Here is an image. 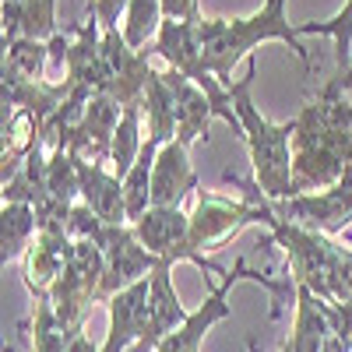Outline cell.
Listing matches in <instances>:
<instances>
[{
    "mask_svg": "<svg viewBox=\"0 0 352 352\" xmlns=\"http://www.w3.org/2000/svg\"><path fill=\"white\" fill-rule=\"evenodd\" d=\"M328 331H331V320H328L324 300H317L307 285H296V320H292V335L285 338L289 349L292 352H324Z\"/></svg>",
    "mask_w": 352,
    "mask_h": 352,
    "instance_id": "obj_21",
    "label": "cell"
},
{
    "mask_svg": "<svg viewBox=\"0 0 352 352\" xmlns=\"http://www.w3.org/2000/svg\"><path fill=\"white\" fill-rule=\"evenodd\" d=\"M102 232H106V222L88 208L85 201H78L74 208H71V219H67V236L71 240H102Z\"/></svg>",
    "mask_w": 352,
    "mask_h": 352,
    "instance_id": "obj_29",
    "label": "cell"
},
{
    "mask_svg": "<svg viewBox=\"0 0 352 352\" xmlns=\"http://www.w3.org/2000/svg\"><path fill=\"white\" fill-rule=\"evenodd\" d=\"M349 88H352V64H349V71H345V74L331 78V81L324 85V92H320V96H328V99H338V96H345V92H349Z\"/></svg>",
    "mask_w": 352,
    "mask_h": 352,
    "instance_id": "obj_33",
    "label": "cell"
},
{
    "mask_svg": "<svg viewBox=\"0 0 352 352\" xmlns=\"http://www.w3.org/2000/svg\"><path fill=\"white\" fill-rule=\"evenodd\" d=\"M352 173V102L307 99L292 120V194H317Z\"/></svg>",
    "mask_w": 352,
    "mask_h": 352,
    "instance_id": "obj_1",
    "label": "cell"
},
{
    "mask_svg": "<svg viewBox=\"0 0 352 352\" xmlns=\"http://www.w3.org/2000/svg\"><path fill=\"white\" fill-rule=\"evenodd\" d=\"M247 352H257V338H254V335L247 338ZM278 352H292V349H289V342H285V345H282Z\"/></svg>",
    "mask_w": 352,
    "mask_h": 352,
    "instance_id": "obj_35",
    "label": "cell"
},
{
    "mask_svg": "<svg viewBox=\"0 0 352 352\" xmlns=\"http://www.w3.org/2000/svg\"><path fill=\"white\" fill-rule=\"evenodd\" d=\"M173 264L159 261V268L148 275V335H144L141 345H134L131 352H144V349H155L166 335H173L176 328L187 320V310L176 296V285H173Z\"/></svg>",
    "mask_w": 352,
    "mask_h": 352,
    "instance_id": "obj_15",
    "label": "cell"
},
{
    "mask_svg": "<svg viewBox=\"0 0 352 352\" xmlns=\"http://www.w3.org/2000/svg\"><path fill=\"white\" fill-rule=\"evenodd\" d=\"M46 64H50V43H32V39H14L4 43V71L25 81H46Z\"/></svg>",
    "mask_w": 352,
    "mask_h": 352,
    "instance_id": "obj_26",
    "label": "cell"
},
{
    "mask_svg": "<svg viewBox=\"0 0 352 352\" xmlns=\"http://www.w3.org/2000/svg\"><path fill=\"white\" fill-rule=\"evenodd\" d=\"M144 120H148V141H155L159 148L169 141H176V85L169 71H152L148 88H144Z\"/></svg>",
    "mask_w": 352,
    "mask_h": 352,
    "instance_id": "obj_22",
    "label": "cell"
},
{
    "mask_svg": "<svg viewBox=\"0 0 352 352\" xmlns=\"http://www.w3.org/2000/svg\"><path fill=\"white\" fill-rule=\"evenodd\" d=\"M155 159H159V144L155 141H144V148H141L134 169L124 176V201H127V222L131 226L152 212V173H155Z\"/></svg>",
    "mask_w": 352,
    "mask_h": 352,
    "instance_id": "obj_24",
    "label": "cell"
},
{
    "mask_svg": "<svg viewBox=\"0 0 352 352\" xmlns=\"http://www.w3.org/2000/svg\"><path fill=\"white\" fill-rule=\"evenodd\" d=\"M81 201L106 226H131L127 201H124V180L113 169L96 166V162H81Z\"/></svg>",
    "mask_w": 352,
    "mask_h": 352,
    "instance_id": "obj_19",
    "label": "cell"
},
{
    "mask_svg": "<svg viewBox=\"0 0 352 352\" xmlns=\"http://www.w3.org/2000/svg\"><path fill=\"white\" fill-rule=\"evenodd\" d=\"M36 236H39V219L32 204L4 201V208H0V264L8 268L18 257H25Z\"/></svg>",
    "mask_w": 352,
    "mask_h": 352,
    "instance_id": "obj_23",
    "label": "cell"
},
{
    "mask_svg": "<svg viewBox=\"0 0 352 352\" xmlns=\"http://www.w3.org/2000/svg\"><path fill=\"white\" fill-rule=\"evenodd\" d=\"M152 53L155 50H134L124 39V28H109L102 32V81H99V96L116 99L124 109L127 106H141L144 102V88L152 78Z\"/></svg>",
    "mask_w": 352,
    "mask_h": 352,
    "instance_id": "obj_7",
    "label": "cell"
},
{
    "mask_svg": "<svg viewBox=\"0 0 352 352\" xmlns=\"http://www.w3.org/2000/svg\"><path fill=\"white\" fill-rule=\"evenodd\" d=\"M300 36H324L335 43V60H338V74L349 71V50H352V0H345V8L328 18V21H300Z\"/></svg>",
    "mask_w": 352,
    "mask_h": 352,
    "instance_id": "obj_27",
    "label": "cell"
},
{
    "mask_svg": "<svg viewBox=\"0 0 352 352\" xmlns=\"http://www.w3.org/2000/svg\"><path fill=\"white\" fill-rule=\"evenodd\" d=\"M169 78L176 85V141L190 148L201 138H208V127L215 120V102L197 81L184 78L180 71H169Z\"/></svg>",
    "mask_w": 352,
    "mask_h": 352,
    "instance_id": "obj_17",
    "label": "cell"
},
{
    "mask_svg": "<svg viewBox=\"0 0 352 352\" xmlns=\"http://www.w3.org/2000/svg\"><path fill=\"white\" fill-rule=\"evenodd\" d=\"M43 141V127L32 109H11L4 113V148H0V184L11 180L18 166L32 155Z\"/></svg>",
    "mask_w": 352,
    "mask_h": 352,
    "instance_id": "obj_20",
    "label": "cell"
},
{
    "mask_svg": "<svg viewBox=\"0 0 352 352\" xmlns=\"http://www.w3.org/2000/svg\"><path fill=\"white\" fill-rule=\"evenodd\" d=\"M152 50L169 64V71H180L184 78H190V81H197V85H201L204 78H212L208 71H204L201 21H176V18H166Z\"/></svg>",
    "mask_w": 352,
    "mask_h": 352,
    "instance_id": "obj_13",
    "label": "cell"
},
{
    "mask_svg": "<svg viewBox=\"0 0 352 352\" xmlns=\"http://www.w3.org/2000/svg\"><path fill=\"white\" fill-rule=\"evenodd\" d=\"M190 190H197L190 148L180 141L162 144L155 159V173H152V208H180Z\"/></svg>",
    "mask_w": 352,
    "mask_h": 352,
    "instance_id": "obj_14",
    "label": "cell"
},
{
    "mask_svg": "<svg viewBox=\"0 0 352 352\" xmlns=\"http://www.w3.org/2000/svg\"><path fill=\"white\" fill-rule=\"evenodd\" d=\"M268 229H272V240L285 250L289 257V275L296 285H307L317 300L331 303V268H335V254H338V243L324 232H314V229H303V226H292L285 219H278L272 212L268 219Z\"/></svg>",
    "mask_w": 352,
    "mask_h": 352,
    "instance_id": "obj_5",
    "label": "cell"
},
{
    "mask_svg": "<svg viewBox=\"0 0 352 352\" xmlns=\"http://www.w3.org/2000/svg\"><path fill=\"white\" fill-rule=\"evenodd\" d=\"M0 21H4V43H50L60 36L56 32V0H4Z\"/></svg>",
    "mask_w": 352,
    "mask_h": 352,
    "instance_id": "obj_18",
    "label": "cell"
},
{
    "mask_svg": "<svg viewBox=\"0 0 352 352\" xmlns=\"http://www.w3.org/2000/svg\"><path fill=\"white\" fill-rule=\"evenodd\" d=\"M141 116H144L141 106H127L124 116H120V127H116V138H113L109 166H113V173L120 176V180L134 169V162H138V155L144 148V141H141Z\"/></svg>",
    "mask_w": 352,
    "mask_h": 352,
    "instance_id": "obj_25",
    "label": "cell"
},
{
    "mask_svg": "<svg viewBox=\"0 0 352 352\" xmlns=\"http://www.w3.org/2000/svg\"><path fill=\"white\" fill-rule=\"evenodd\" d=\"M109 307V331L102 352H131L148 335V278L116 292L106 303Z\"/></svg>",
    "mask_w": 352,
    "mask_h": 352,
    "instance_id": "obj_11",
    "label": "cell"
},
{
    "mask_svg": "<svg viewBox=\"0 0 352 352\" xmlns=\"http://www.w3.org/2000/svg\"><path fill=\"white\" fill-rule=\"evenodd\" d=\"M134 232L141 247L155 254L159 261H190L204 275H226L222 264L215 261H201L194 250H190V215H184L180 208H152L144 219L134 222Z\"/></svg>",
    "mask_w": 352,
    "mask_h": 352,
    "instance_id": "obj_10",
    "label": "cell"
},
{
    "mask_svg": "<svg viewBox=\"0 0 352 352\" xmlns=\"http://www.w3.org/2000/svg\"><path fill=\"white\" fill-rule=\"evenodd\" d=\"M67 254H71V236H46V232H39L36 243L28 247L25 264H21V282L28 289V296H32V303L50 300L56 278L67 268Z\"/></svg>",
    "mask_w": 352,
    "mask_h": 352,
    "instance_id": "obj_16",
    "label": "cell"
},
{
    "mask_svg": "<svg viewBox=\"0 0 352 352\" xmlns=\"http://www.w3.org/2000/svg\"><path fill=\"white\" fill-rule=\"evenodd\" d=\"M67 352H102V349H99L92 338H88V335L81 331V335H74V338L67 342Z\"/></svg>",
    "mask_w": 352,
    "mask_h": 352,
    "instance_id": "obj_34",
    "label": "cell"
},
{
    "mask_svg": "<svg viewBox=\"0 0 352 352\" xmlns=\"http://www.w3.org/2000/svg\"><path fill=\"white\" fill-rule=\"evenodd\" d=\"M162 14L176 21H204L201 18V0H162Z\"/></svg>",
    "mask_w": 352,
    "mask_h": 352,
    "instance_id": "obj_32",
    "label": "cell"
},
{
    "mask_svg": "<svg viewBox=\"0 0 352 352\" xmlns=\"http://www.w3.org/2000/svg\"><path fill=\"white\" fill-rule=\"evenodd\" d=\"M272 212L292 226H303L314 232H324V236H335V232L352 226V173H345L342 180L328 190L317 194H292L285 201H272Z\"/></svg>",
    "mask_w": 352,
    "mask_h": 352,
    "instance_id": "obj_8",
    "label": "cell"
},
{
    "mask_svg": "<svg viewBox=\"0 0 352 352\" xmlns=\"http://www.w3.org/2000/svg\"><path fill=\"white\" fill-rule=\"evenodd\" d=\"M120 116H124V106L109 99V96H92L85 109V120L71 141V152L81 159V162H109V152H113V138H116V127H120Z\"/></svg>",
    "mask_w": 352,
    "mask_h": 352,
    "instance_id": "obj_12",
    "label": "cell"
},
{
    "mask_svg": "<svg viewBox=\"0 0 352 352\" xmlns=\"http://www.w3.org/2000/svg\"><path fill=\"white\" fill-rule=\"evenodd\" d=\"M201 43H204V71L215 74L226 88L232 85V67L243 56H254L261 43H289V50L310 71V53L300 43V25L285 18V0H264L247 18H204Z\"/></svg>",
    "mask_w": 352,
    "mask_h": 352,
    "instance_id": "obj_2",
    "label": "cell"
},
{
    "mask_svg": "<svg viewBox=\"0 0 352 352\" xmlns=\"http://www.w3.org/2000/svg\"><path fill=\"white\" fill-rule=\"evenodd\" d=\"M240 278H250V282H261L264 289L272 292V296H285L289 292V282H275V278H264L261 272H250L243 261H236L232 264V272H226L222 275V282L219 285H212V292L204 296V303L194 310V314H187V320L180 328H176L173 335H166L159 345H155V352H201V342L208 338V331L219 324V320H229L232 317V303H229V292H232V285H236Z\"/></svg>",
    "mask_w": 352,
    "mask_h": 352,
    "instance_id": "obj_6",
    "label": "cell"
},
{
    "mask_svg": "<svg viewBox=\"0 0 352 352\" xmlns=\"http://www.w3.org/2000/svg\"><path fill=\"white\" fill-rule=\"evenodd\" d=\"M131 0H88V11H92L102 25V32H109V28H120V18L127 14Z\"/></svg>",
    "mask_w": 352,
    "mask_h": 352,
    "instance_id": "obj_31",
    "label": "cell"
},
{
    "mask_svg": "<svg viewBox=\"0 0 352 352\" xmlns=\"http://www.w3.org/2000/svg\"><path fill=\"white\" fill-rule=\"evenodd\" d=\"M102 275H106V254L96 240H71V254H67V268L56 278L50 303L60 317V324L67 328V335H81L85 317L99 303V289H102Z\"/></svg>",
    "mask_w": 352,
    "mask_h": 352,
    "instance_id": "obj_4",
    "label": "cell"
},
{
    "mask_svg": "<svg viewBox=\"0 0 352 352\" xmlns=\"http://www.w3.org/2000/svg\"><path fill=\"white\" fill-rule=\"evenodd\" d=\"M331 303H352V250L338 247L331 268Z\"/></svg>",
    "mask_w": 352,
    "mask_h": 352,
    "instance_id": "obj_30",
    "label": "cell"
},
{
    "mask_svg": "<svg viewBox=\"0 0 352 352\" xmlns=\"http://www.w3.org/2000/svg\"><path fill=\"white\" fill-rule=\"evenodd\" d=\"M67 328L60 324L50 300H36L32 307V352H67Z\"/></svg>",
    "mask_w": 352,
    "mask_h": 352,
    "instance_id": "obj_28",
    "label": "cell"
},
{
    "mask_svg": "<svg viewBox=\"0 0 352 352\" xmlns=\"http://www.w3.org/2000/svg\"><path fill=\"white\" fill-rule=\"evenodd\" d=\"M254 78L257 60L247 56V74L229 85V99L240 116V138L254 162V184L268 201H285L292 197V120L272 124L268 116H261L254 102Z\"/></svg>",
    "mask_w": 352,
    "mask_h": 352,
    "instance_id": "obj_3",
    "label": "cell"
},
{
    "mask_svg": "<svg viewBox=\"0 0 352 352\" xmlns=\"http://www.w3.org/2000/svg\"><path fill=\"white\" fill-rule=\"evenodd\" d=\"M99 247L106 254V275H102V289H99V303H109L116 292L144 282L159 268V257L141 247L134 226H106Z\"/></svg>",
    "mask_w": 352,
    "mask_h": 352,
    "instance_id": "obj_9",
    "label": "cell"
}]
</instances>
